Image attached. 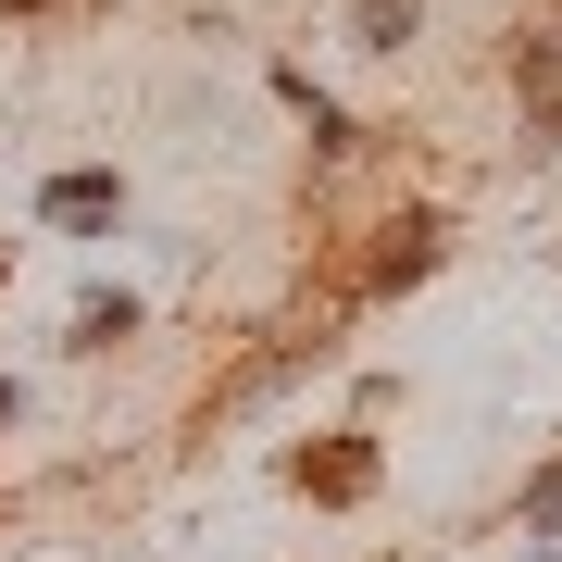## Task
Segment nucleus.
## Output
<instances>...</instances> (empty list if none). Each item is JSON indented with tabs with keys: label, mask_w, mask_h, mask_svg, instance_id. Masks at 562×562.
Masks as SVG:
<instances>
[{
	"label": "nucleus",
	"mask_w": 562,
	"mask_h": 562,
	"mask_svg": "<svg viewBox=\"0 0 562 562\" xmlns=\"http://www.w3.org/2000/svg\"><path fill=\"white\" fill-rule=\"evenodd\" d=\"M288 475H301L313 501H375V438H313Z\"/></svg>",
	"instance_id": "1"
},
{
	"label": "nucleus",
	"mask_w": 562,
	"mask_h": 562,
	"mask_svg": "<svg viewBox=\"0 0 562 562\" xmlns=\"http://www.w3.org/2000/svg\"><path fill=\"white\" fill-rule=\"evenodd\" d=\"M413 25H425V0H350V38L362 50H413Z\"/></svg>",
	"instance_id": "2"
},
{
	"label": "nucleus",
	"mask_w": 562,
	"mask_h": 562,
	"mask_svg": "<svg viewBox=\"0 0 562 562\" xmlns=\"http://www.w3.org/2000/svg\"><path fill=\"white\" fill-rule=\"evenodd\" d=\"M113 338H138V301L125 288H88L76 301V350H113Z\"/></svg>",
	"instance_id": "3"
},
{
	"label": "nucleus",
	"mask_w": 562,
	"mask_h": 562,
	"mask_svg": "<svg viewBox=\"0 0 562 562\" xmlns=\"http://www.w3.org/2000/svg\"><path fill=\"white\" fill-rule=\"evenodd\" d=\"M276 88H288V113H301V125H313V150H350V113H338V101H325V88L301 76V63H288V76H276Z\"/></svg>",
	"instance_id": "4"
},
{
	"label": "nucleus",
	"mask_w": 562,
	"mask_h": 562,
	"mask_svg": "<svg viewBox=\"0 0 562 562\" xmlns=\"http://www.w3.org/2000/svg\"><path fill=\"white\" fill-rule=\"evenodd\" d=\"M113 176H50V225H113Z\"/></svg>",
	"instance_id": "5"
},
{
	"label": "nucleus",
	"mask_w": 562,
	"mask_h": 562,
	"mask_svg": "<svg viewBox=\"0 0 562 562\" xmlns=\"http://www.w3.org/2000/svg\"><path fill=\"white\" fill-rule=\"evenodd\" d=\"M525 525H550V538H562V475H538V487H525Z\"/></svg>",
	"instance_id": "6"
},
{
	"label": "nucleus",
	"mask_w": 562,
	"mask_h": 562,
	"mask_svg": "<svg viewBox=\"0 0 562 562\" xmlns=\"http://www.w3.org/2000/svg\"><path fill=\"white\" fill-rule=\"evenodd\" d=\"M0 425H13V375H0Z\"/></svg>",
	"instance_id": "7"
},
{
	"label": "nucleus",
	"mask_w": 562,
	"mask_h": 562,
	"mask_svg": "<svg viewBox=\"0 0 562 562\" xmlns=\"http://www.w3.org/2000/svg\"><path fill=\"white\" fill-rule=\"evenodd\" d=\"M13 13H38V0H13Z\"/></svg>",
	"instance_id": "8"
}]
</instances>
